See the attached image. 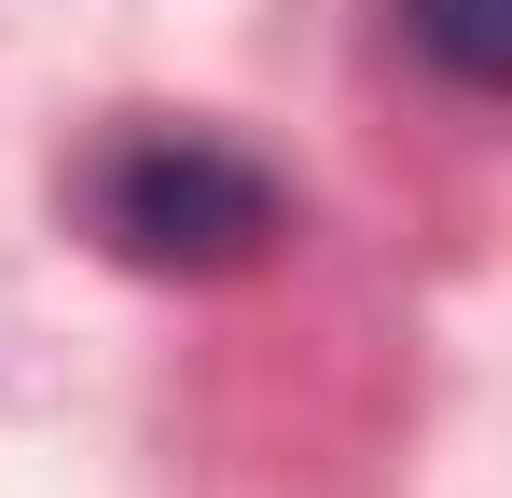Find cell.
Returning a JSON list of instances; mask_svg holds the SVG:
<instances>
[{
  "mask_svg": "<svg viewBox=\"0 0 512 498\" xmlns=\"http://www.w3.org/2000/svg\"><path fill=\"white\" fill-rule=\"evenodd\" d=\"M97 236L139 277H236V263H263L291 236V194L208 125H139L97 166Z\"/></svg>",
  "mask_w": 512,
  "mask_h": 498,
  "instance_id": "6da1fadb",
  "label": "cell"
},
{
  "mask_svg": "<svg viewBox=\"0 0 512 498\" xmlns=\"http://www.w3.org/2000/svg\"><path fill=\"white\" fill-rule=\"evenodd\" d=\"M402 42H416L457 97H499L512 83V0H402Z\"/></svg>",
  "mask_w": 512,
  "mask_h": 498,
  "instance_id": "7a4b0ae2",
  "label": "cell"
}]
</instances>
